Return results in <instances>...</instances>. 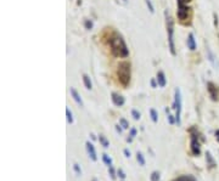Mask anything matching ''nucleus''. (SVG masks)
Wrapping results in <instances>:
<instances>
[{"label": "nucleus", "instance_id": "obj_21", "mask_svg": "<svg viewBox=\"0 0 219 181\" xmlns=\"http://www.w3.org/2000/svg\"><path fill=\"white\" fill-rule=\"evenodd\" d=\"M108 174H110V176L112 180H116V176H117V171L115 170V168L113 165H110L108 167Z\"/></svg>", "mask_w": 219, "mask_h": 181}, {"label": "nucleus", "instance_id": "obj_14", "mask_svg": "<svg viewBox=\"0 0 219 181\" xmlns=\"http://www.w3.org/2000/svg\"><path fill=\"white\" fill-rule=\"evenodd\" d=\"M173 181H197L196 179H195L192 175H183V176H179L174 179Z\"/></svg>", "mask_w": 219, "mask_h": 181}, {"label": "nucleus", "instance_id": "obj_10", "mask_svg": "<svg viewBox=\"0 0 219 181\" xmlns=\"http://www.w3.org/2000/svg\"><path fill=\"white\" fill-rule=\"evenodd\" d=\"M71 95H72V97H73V100L77 102V103H78L79 105V106L80 107H83V106H84V103H83V100H82V97H80V95L78 94V92H77V90L74 89V87H71Z\"/></svg>", "mask_w": 219, "mask_h": 181}, {"label": "nucleus", "instance_id": "obj_6", "mask_svg": "<svg viewBox=\"0 0 219 181\" xmlns=\"http://www.w3.org/2000/svg\"><path fill=\"white\" fill-rule=\"evenodd\" d=\"M189 9L185 5H178V18L184 22L185 20H187V14H189Z\"/></svg>", "mask_w": 219, "mask_h": 181}, {"label": "nucleus", "instance_id": "obj_5", "mask_svg": "<svg viewBox=\"0 0 219 181\" xmlns=\"http://www.w3.org/2000/svg\"><path fill=\"white\" fill-rule=\"evenodd\" d=\"M197 135H195V134H192L191 135V152L194 156H198L201 153V146H200V142L197 140Z\"/></svg>", "mask_w": 219, "mask_h": 181}, {"label": "nucleus", "instance_id": "obj_12", "mask_svg": "<svg viewBox=\"0 0 219 181\" xmlns=\"http://www.w3.org/2000/svg\"><path fill=\"white\" fill-rule=\"evenodd\" d=\"M187 48L190 49L191 51L196 50V42H195V38H194V34L190 33L187 37Z\"/></svg>", "mask_w": 219, "mask_h": 181}, {"label": "nucleus", "instance_id": "obj_25", "mask_svg": "<svg viewBox=\"0 0 219 181\" xmlns=\"http://www.w3.org/2000/svg\"><path fill=\"white\" fill-rule=\"evenodd\" d=\"M73 170H74V173L78 175H82V169H80V167H79V164H77V163H74L73 164Z\"/></svg>", "mask_w": 219, "mask_h": 181}, {"label": "nucleus", "instance_id": "obj_26", "mask_svg": "<svg viewBox=\"0 0 219 181\" xmlns=\"http://www.w3.org/2000/svg\"><path fill=\"white\" fill-rule=\"evenodd\" d=\"M132 117H133V118H134L135 120H139L141 115H140V113L138 112L137 109H133V111H132Z\"/></svg>", "mask_w": 219, "mask_h": 181}, {"label": "nucleus", "instance_id": "obj_17", "mask_svg": "<svg viewBox=\"0 0 219 181\" xmlns=\"http://www.w3.org/2000/svg\"><path fill=\"white\" fill-rule=\"evenodd\" d=\"M99 141H100V143H101L105 148L110 147V141H108V140L106 139L104 135H100V137H99Z\"/></svg>", "mask_w": 219, "mask_h": 181}, {"label": "nucleus", "instance_id": "obj_31", "mask_svg": "<svg viewBox=\"0 0 219 181\" xmlns=\"http://www.w3.org/2000/svg\"><path fill=\"white\" fill-rule=\"evenodd\" d=\"M135 135H137V129H135V128H132V129H130V134H129V137H135Z\"/></svg>", "mask_w": 219, "mask_h": 181}, {"label": "nucleus", "instance_id": "obj_23", "mask_svg": "<svg viewBox=\"0 0 219 181\" xmlns=\"http://www.w3.org/2000/svg\"><path fill=\"white\" fill-rule=\"evenodd\" d=\"M159 178H161V174H159L158 171H153L151 174V176H150L151 181H159Z\"/></svg>", "mask_w": 219, "mask_h": 181}, {"label": "nucleus", "instance_id": "obj_28", "mask_svg": "<svg viewBox=\"0 0 219 181\" xmlns=\"http://www.w3.org/2000/svg\"><path fill=\"white\" fill-rule=\"evenodd\" d=\"M117 175H118V176H119L122 180H124V179H126L127 178V175H126V173H124L123 170H122V169H118V170H117Z\"/></svg>", "mask_w": 219, "mask_h": 181}, {"label": "nucleus", "instance_id": "obj_34", "mask_svg": "<svg viewBox=\"0 0 219 181\" xmlns=\"http://www.w3.org/2000/svg\"><path fill=\"white\" fill-rule=\"evenodd\" d=\"M119 126H121V125H116V130H117L118 133L121 134V133H122V129H123V128H119Z\"/></svg>", "mask_w": 219, "mask_h": 181}, {"label": "nucleus", "instance_id": "obj_9", "mask_svg": "<svg viewBox=\"0 0 219 181\" xmlns=\"http://www.w3.org/2000/svg\"><path fill=\"white\" fill-rule=\"evenodd\" d=\"M112 102H113L115 106H117V107H122L123 105H124V102H126V100H124V97H123L122 95L113 92V94H112Z\"/></svg>", "mask_w": 219, "mask_h": 181}, {"label": "nucleus", "instance_id": "obj_2", "mask_svg": "<svg viewBox=\"0 0 219 181\" xmlns=\"http://www.w3.org/2000/svg\"><path fill=\"white\" fill-rule=\"evenodd\" d=\"M118 79H119L121 84L127 86L130 81V65L128 62H121L117 69Z\"/></svg>", "mask_w": 219, "mask_h": 181}, {"label": "nucleus", "instance_id": "obj_1", "mask_svg": "<svg viewBox=\"0 0 219 181\" xmlns=\"http://www.w3.org/2000/svg\"><path fill=\"white\" fill-rule=\"evenodd\" d=\"M110 44H111V50H112V54L117 57H127L129 55V50L127 48L126 43H124V40L118 37V36H115L110 40Z\"/></svg>", "mask_w": 219, "mask_h": 181}, {"label": "nucleus", "instance_id": "obj_32", "mask_svg": "<svg viewBox=\"0 0 219 181\" xmlns=\"http://www.w3.org/2000/svg\"><path fill=\"white\" fill-rule=\"evenodd\" d=\"M191 0H178V5H185L187 3H190Z\"/></svg>", "mask_w": 219, "mask_h": 181}, {"label": "nucleus", "instance_id": "obj_24", "mask_svg": "<svg viewBox=\"0 0 219 181\" xmlns=\"http://www.w3.org/2000/svg\"><path fill=\"white\" fill-rule=\"evenodd\" d=\"M119 125L123 128V129H128V128H129V123L127 122V119H124V118L119 119Z\"/></svg>", "mask_w": 219, "mask_h": 181}, {"label": "nucleus", "instance_id": "obj_11", "mask_svg": "<svg viewBox=\"0 0 219 181\" xmlns=\"http://www.w3.org/2000/svg\"><path fill=\"white\" fill-rule=\"evenodd\" d=\"M157 83H158V86H161V87H164L165 84H167V80H165V75L162 71H159L157 73Z\"/></svg>", "mask_w": 219, "mask_h": 181}, {"label": "nucleus", "instance_id": "obj_4", "mask_svg": "<svg viewBox=\"0 0 219 181\" xmlns=\"http://www.w3.org/2000/svg\"><path fill=\"white\" fill-rule=\"evenodd\" d=\"M173 108L176 111V114H175V122L176 124L180 125V114H181V94H180V90L179 87L175 89V96H174V105H173Z\"/></svg>", "mask_w": 219, "mask_h": 181}, {"label": "nucleus", "instance_id": "obj_7", "mask_svg": "<svg viewBox=\"0 0 219 181\" xmlns=\"http://www.w3.org/2000/svg\"><path fill=\"white\" fill-rule=\"evenodd\" d=\"M85 147H87V152H88V154H89L90 159L94 161V162H96V161H97V156H96V151H95V147H94V145L88 141V142L85 143Z\"/></svg>", "mask_w": 219, "mask_h": 181}, {"label": "nucleus", "instance_id": "obj_15", "mask_svg": "<svg viewBox=\"0 0 219 181\" xmlns=\"http://www.w3.org/2000/svg\"><path fill=\"white\" fill-rule=\"evenodd\" d=\"M83 83H84V85H85V87L88 90H90L91 87H93V84H91V80H90V78L88 77L87 74H84L83 75Z\"/></svg>", "mask_w": 219, "mask_h": 181}, {"label": "nucleus", "instance_id": "obj_16", "mask_svg": "<svg viewBox=\"0 0 219 181\" xmlns=\"http://www.w3.org/2000/svg\"><path fill=\"white\" fill-rule=\"evenodd\" d=\"M207 55H208V60H209V62L212 63L213 66H218V63H217V61H216V56L213 55V52L209 50V49H207Z\"/></svg>", "mask_w": 219, "mask_h": 181}, {"label": "nucleus", "instance_id": "obj_36", "mask_svg": "<svg viewBox=\"0 0 219 181\" xmlns=\"http://www.w3.org/2000/svg\"><path fill=\"white\" fill-rule=\"evenodd\" d=\"M93 181H96V180H93Z\"/></svg>", "mask_w": 219, "mask_h": 181}, {"label": "nucleus", "instance_id": "obj_19", "mask_svg": "<svg viewBox=\"0 0 219 181\" xmlns=\"http://www.w3.org/2000/svg\"><path fill=\"white\" fill-rule=\"evenodd\" d=\"M150 115H151V119H152L153 123H157V120H158V113L156 112V109L151 108V109H150Z\"/></svg>", "mask_w": 219, "mask_h": 181}, {"label": "nucleus", "instance_id": "obj_29", "mask_svg": "<svg viewBox=\"0 0 219 181\" xmlns=\"http://www.w3.org/2000/svg\"><path fill=\"white\" fill-rule=\"evenodd\" d=\"M168 122H169V124L170 125H173V124H175L176 122H175V118H174V115H172V114H169V112H168Z\"/></svg>", "mask_w": 219, "mask_h": 181}, {"label": "nucleus", "instance_id": "obj_13", "mask_svg": "<svg viewBox=\"0 0 219 181\" xmlns=\"http://www.w3.org/2000/svg\"><path fill=\"white\" fill-rule=\"evenodd\" d=\"M206 161H207V165H209V168H214L216 167V162L213 159V157L209 152L206 153Z\"/></svg>", "mask_w": 219, "mask_h": 181}, {"label": "nucleus", "instance_id": "obj_27", "mask_svg": "<svg viewBox=\"0 0 219 181\" xmlns=\"http://www.w3.org/2000/svg\"><path fill=\"white\" fill-rule=\"evenodd\" d=\"M145 1H146L147 8H149V10H150V12L153 14V12H155V9H153V5H152V3H151V0H145Z\"/></svg>", "mask_w": 219, "mask_h": 181}, {"label": "nucleus", "instance_id": "obj_20", "mask_svg": "<svg viewBox=\"0 0 219 181\" xmlns=\"http://www.w3.org/2000/svg\"><path fill=\"white\" fill-rule=\"evenodd\" d=\"M137 161L140 165H145V158H144V154L141 152H138L137 153Z\"/></svg>", "mask_w": 219, "mask_h": 181}, {"label": "nucleus", "instance_id": "obj_18", "mask_svg": "<svg viewBox=\"0 0 219 181\" xmlns=\"http://www.w3.org/2000/svg\"><path fill=\"white\" fill-rule=\"evenodd\" d=\"M102 162H104V163H105V164L107 165V167L112 165V159H111V157H110L108 154H106V153H104V154H102Z\"/></svg>", "mask_w": 219, "mask_h": 181}, {"label": "nucleus", "instance_id": "obj_8", "mask_svg": "<svg viewBox=\"0 0 219 181\" xmlns=\"http://www.w3.org/2000/svg\"><path fill=\"white\" fill-rule=\"evenodd\" d=\"M207 90L209 92V96L212 97L213 101H216L218 98V90H217V86L213 84V83H207Z\"/></svg>", "mask_w": 219, "mask_h": 181}, {"label": "nucleus", "instance_id": "obj_30", "mask_svg": "<svg viewBox=\"0 0 219 181\" xmlns=\"http://www.w3.org/2000/svg\"><path fill=\"white\" fill-rule=\"evenodd\" d=\"M84 25H85V28H87V29H91V28H93V22L89 21V20H87V21L84 22Z\"/></svg>", "mask_w": 219, "mask_h": 181}, {"label": "nucleus", "instance_id": "obj_35", "mask_svg": "<svg viewBox=\"0 0 219 181\" xmlns=\"http://www.w3.org/2000/svg\"><path fill=\"white\" fill-rule=\"evenodd\" d=\"M151 85H152V87H156L157 84H156V80H155V79H152V80H151Z\"/></svg>", "mask_w": 219, "mask_h": 181}, {"label": "nucleus", "instance_id": "obj_33", "mask_svg": "<svg viewBox=\"0 0 219 181\" xmlns=\"http://www.w3.org/2000/svg\"><path fill=\"white\" fill-rule=\"evenodd\" d=\"M123 153H124V156H126L127 158H129V157H130V151H128L127 148H126V150L123 151Z\"/></svg>", "mask_w": 219, "mask_h": 181}, {"label": "nucleus", "instance_id": "obj_22", "mask_svg": "<svg viewBox=\"0 0 219 181\" xmlns=\"http://www.w3.org/2000/svg\"><path fill=\"white\" fill-rule=\"evenodd\" d=\"M66 115H67V122L69 124L73 123V115H72V112L69 111V108H66Z\"/></svg>", "mask_w": 219, "mask_h": 181}, {"label": "nucleus", "instance_id": "obj_3", "mask_svg": "<svg viewBox=\"0 0 219 181\" xmlns=\"http://www.w3.org/2000/svg\"><path fill=\"white\" fill-rule=\"evenodd\" d=\"M165 20H167V32H168V43H169V50L172 52V55H175V46H174V38H173V33H174V27H173V20L172 17L168 15V12L165 11Z\"/></svg>", "mask_w": 219, "mask_h": 181}]
</instances>
